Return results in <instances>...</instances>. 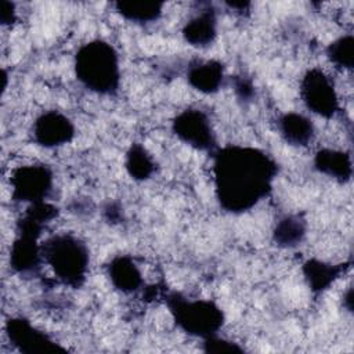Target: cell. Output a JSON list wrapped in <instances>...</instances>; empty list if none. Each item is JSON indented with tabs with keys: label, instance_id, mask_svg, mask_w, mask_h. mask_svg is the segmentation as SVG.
Instances as JSON below:
<instances>
[{
	"label": "cell",
	"instance_id": "ba28073f",
	"mask_svg": "<svg viewBox=\"0 0 354 354\" xmlns=\"http://www.w3.org/2000/svg\"><path fill=\"white\" fill-rule=\"evenodd\" d=\"M33 140L44 148L66 145L75 137L72 120L58 111H46L32 124Z\"/></svg>",
	"mask_w": 354,
	"mask_h": 354
},
{
	"label": "cell",
	"instance_id": "9c48e42d",
	"mask_svg": "<svg viewBox=\"0 0 354 354\" xmlns=\"http://www.w3.org/2000/svg\"><path fill=\"white\" fill-rule=\"evenodd\" d=\"M6 330L10 343L19 351L33 353L57 348L54 342L43 330L35 328L30 321L22 317L10 318V321H7Z\"/></svg>",
	"mask_w": 354,
	"mask_h": 354
},
{
	"label": "cell",
	"instance_id": "5bb4252c",
	"mask_svg": "<svg viewBox=\"0 0 354 354\" xmlns=\"http://www.w3.org/2000/svg\"><path fill=\"white\" fill-rule=\"evenodd\" d=\"M188 83L195 90L203 94H213L223 86L224 71L223 65L217 61H202L188 69Z\"/></svg>",
	"mask_w": 354,
	"mask_h": 354
},
{
	"label": "cell",
	"instance_id": "d6986e66",
	"mask_svg": "<svg viewBox=\"0 0 354 354\" xmlns=\"http://www.w3.org/2000/svg\"><path fill=\"white\" fill-rule=\"evenodd\" d=\"M274 239L279 246L293 248L301 242L306 227L304 223L296 216H286L281 218L274 228Z\"/></svg>",
	"mask_w": 354,
	"mask_h": 354
},
{
	"label": "cell",
	"instance_id": "44dd1931",
	"mask_svg": "<svg viewBox=\"0 0 354 354\" xmlns=\"http://www.w3.org/2000/svg\"><path fill=\"white\" fill-rule=\"evenodd\" d=\"M15 14L17 11H15L14 3L4 1V0L0 3V19L3 25H11L15 21V17H17Z\"/></svg>",
	"mask_w": 354,
	"mask_h": 354
},
{
	"label": "cell",
	"instance_id": "5b68a950",
	"mask_svg": "<svg viewBox=\"0 0 354 354\" xmlns=\"http://www.w3.org/2000/svg\"><path fill=\"white\" fill-rule=\"evenodd\" d=\"M8 183L15 202L33 205L46 202L53 191V173L41 163H26L12 170Z\"/></svg>",
	"mask_w": 354,
	"mask_h": 354
},
{
	"label": "cell",
	"instance_id": "3957f363",
	"mask_svg": "<svg viewBox=\"0 0 354 354\" xmlns=\"http://www.w3.org/2000/svg\"><path fill=\"white\" fill-rule=\"evenodd\" d=\"M43 261L65 285L79 286L86 281L90 254L87 246L72 235H54L41 243Z\"/></svg>",
	"mask_w": 354,
	"mask_h": 354
},
{
	"label": "cell",
	"instance_id": "6da1fadb",
	"mask_svg": "<svg viewBox=\"0 0 354 354\" xmlns=\"http://www.w3.org/2000/svg\"><path fill=\"white\" fill-rule=\"evenodd\" d=\"M214 183L220 205L234 213L245 212L271 189L275 163L261 151L249 147H228L216 153Z\"/></svg>",
	"mask_w": 354,
	"mask_h": 354
},
{
	"label": "cell",
	"instance_id": "2e32d148",
	"mask_svg": "<svg viewBox=\"0 0 354 354\" xmlns=\"http://www.w3.org/2000/svg\"><path fill=\"white\" fill-rule=\"evenodd\" d=\"M124 167L131 178L145 181L155 173V160L142 145L134 144L126 153Z\"/></svg>",
	"mask_w": 354,
	"mask_h": 354
},
{
	"label": "cell",
	"instance_id": "30bf717a",
	"mask_svg": "<svg viewBox=\"0 0 354 354\" xmlns=\"http://www.w3.org/2000/svg\"><path fill=\"white\" fill-rule=\"evenodd\" d=\"M41 263V243H37V238L18 234L10 246V267L18 274H30L37 271Z\"/></svg>",
	"mask_w": 354,
	"mask_h": 354
},
{
	"label": "cell",
	"instance_id": "7c38bea8",
	"mask_svg": "<svg viewBox=\"0 0 354 354\" xmlns=\"http://www.w3.org/2000/svg\"><path fill=\"white\" fill-rule=\"evenodd\" d=\"M217 35V19L212 8H203L189 18L183 28L187 43L195 47H206L213 43Z\"/></svg>",
	"mask_w": 354,
	"mask_h": 354
},
{
	"label": "cell",
	"instance_id": "7a4b0ae2",
	"mask_svg": "<svg viewBox=\"0 0 354 354\" xmlns=\"http://www.w3.org/2000/svg\"><path fill=\"white\" fill-rule=\"evenodd\" d=\"M77 80L97 94H113L120 83V64L115 48L104 40L83 44L75 58Z\"/></svg>",
	"mask_w": 354,
	"mask_h": 354
},
{
	"label": "cell",
	"instance_id": "ffe728a7",
	"mask_svg": "<svg viewBox=\"0 0 354 354\" xmlns=\"http://www.w3.org/2000/svg\"><path fill=\"white\" fill-rule=\"evenodd\" d=\"M326 55L339 72H346L353 69V36L343 35L335 39L326 48Z\"/></svg>",
	"mask_w": 354,
	"mask_h": 354
},
{
	"label": "cell",
	"instance_id": "9a60e30c",
	"mask_svg": "<svg viewBox=\"0 0 354 354\" xmlns=\"http://www.w3.org/2000/svg\"><path fill=\"white\" fill-rule=\"evenodd\" d=\"M314 163L318 171L330 178L344 181L351 176V158L343 149L324 148L315 155Z\"/></svg>",
	"mask_w": 354,
	"mask_h": 354
},
{
	"label": "cell",
	"instance_id": "277c9868",
	"mask_svg": "<svg viewBox=\"0 0 354 354\" xmlns=\"http://www.w3.org/2000/svg\"><path fill=\"white\" fill-rule=\"evenodd\" d=\"M170 311L181 329L194 336H216L223 325V311L209 300H189L176 295L170 300Z\"/></svg>",
	"mask_w": 354,
	"mask_h": 354
},
{
	"label": "cell",
	"instance_id": "4fadbf2b",
	"mask_svg": "<svg viewBox=\"0 0 354 354\" xmlns=\"http://www.w3.org/2000/svg\"><path fill=\"white\" fill-rule=\"evenodd\" d=\"M278 130L286 142L296 147L308 145L315 136L311 119L297 112L282 115L278 119Z\"/></svg>",
	"mask_w": 354,
	"mask_h": 354
},
{
	"label": "cell",
	"instance_id": "8992f818",
	"mask_svg": "<svg viewBox=\"0 0 354 354\" xmlns=\"http://www.w3.org/2000/svg\"><path fill=\"white\" fill-rule=\"evenodd\" d=\"M300 97L306 108L318 116L332 118L339 109L337 87L321 69L307 71L300 82Z\"/></svg>",
	"mask_w": 354,
	"mask_h": 354
},
{
	"label": "cell",
	"instance_id": "8fae6325",
	"mask_svg": "<svg viewBox=\"0 0 354 354\" xmlns=\"http://www.w3.org/2000/svg\"><path fill=\"white\" fill-rule=\"evenodd\" d=\"M108 275L113 288L122 293H134L140 290L144 283V277L138 264L126 254L116 256L111 260Z\"/></svg>",
	"mask_w": 354,
	"mask_h": 354
},
{
	"label": "cell",
	"instance_id": "e0dca14e",
	"mask_svg": "<svg viewBox=\"0 0 354 354\" xmlns=\"http://www.w3.org/2000/svg\"><path fill=\"white\" fill-rule=\"evenodd\" d=\"M342 267L321 260H308L304 264V275L313 290H324L339 277Z\"/></svg>",
	"mask_w": 354,
	"mask_h": 354
},
{
	"label": "cell",
	"instance_id": "52a82bcc",
	"mask_svg": "<svg viewBox=\"0 0 354 354\" xmlns=\"http://www.w3.org/2000/svg\"><path fill=\"white\" fill-rule=\"evenodd\" d=\"M174 134L187 145L196 149L214 147V131L209 116L201 109H185L173 122Z\"/></svg>",
	"mask_w": 354,
	"mask_h": 354
},
{
	"label": "cell",
	"instance_id": "ac0fdd59",
	"mask_svg": "<svg viewBox=\"0 0 354 354\" xmlns=\"http://www.w3.org/2000/svg\"><path fill=\"white\" fill-rule=\"evenodd\" d=\"M116 12L127 21L136 24H147L156 21L163 12L162 3H116L115 4Z\"/></svg>",
	"mask_w": 354,
	"mask_h": 354
}]
</instances>
